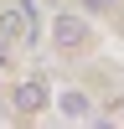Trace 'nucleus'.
I'll use <instances>...</instances> for the list:
<instances>
[{
    "instance_id": "nucleus-1",
    "label": "nucleus",
    "mask_w": 124,
    "mask_h": 129,
    "mask_svg": "<svg viewBox=\"0 0 124 129\" xmlns=\"http://www.w3.org/2000/svg\"><path fill=\"white\" fill-rule=\"evenodd\" d=\"M52 36H57L62 47H83V41H88V26H83L78 16H57V26H52Z\"/></svg>"
},
{
    "instance_id": "nucleus-2",
    "label": "nucleus",
    "mask_w": 124,
    "mask_h": 129,
    "mask_svg": "<svg viewBox=\"0 0 124 129\" xmlns=\"http://www.w3.org/2000/svg\"><path fill=\"white\" fill-rule=\"evenodd\" d=\"M62 114H67V119H88V98H83V93H62Z\"/></svg>"
},
{
    "instance_id": "nucleus-3",
    "label": "nucleus",
    "mask_w": 124,
    "mask_h": 129,
    "mask_svg": "<svg viewBox=\"0 0 124 129\" xmlns=\"http://www.w3.org/2000/svg\"><path fill=\"white\" fill-rule=\"evenodd\" d=\"M16 103H21V109H41V88H36V83H26V88L16 93Z\"/></svg>"
},
{
    "instance_id": "nucleus-4",
    "label": "nucleus",
    "mask_w": 124,
    "mask_h": 129,
    "mask_svg": "<svg viewBox=\"0 0 124 129\" xmlns=\"http://www.w3.org/2000/svg\"><path fill=\"white\" fill-rule=\"evenodd\" d=\"M83 5H88V10H109L114 0H83Z\"/></svg>"
}]
</instances>
